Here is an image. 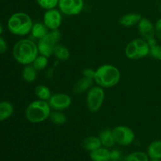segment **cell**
Masks as SVG:
<instances>
[{
	"label": "cell",
	"mask_w": 161,
	"mask_h": 161,
	"mask_svg": "<svg viewBox=\"0 0 161 161\" xmlns=\"http://www.w3.org/2000/svg\"><path fill=\"white\" fill-rule=\"evenodd\" d=\"M39 55L37 44L28 39H20L13 48V56L17 62L23 65L32 64Z\"/></svg>",
	"instance_id": "1"
},
{
	"label": "cell",
	"mask_w": 161,
	"mask_h": 161,
	"mask_svg": "<svg viewBox=\"0 0 161 161\" xmlns=\"http://www.w3.org/2000/svg\"><path fill=\"white\" fill-rule=\"evenodd\" d=\"M120 77V72L116 66L103 64L95 70L94 80L101 87L110 88L119 83Z\"/></svg>",
	"instance_id": "2"
},
{
	"label": "cell",
	"mask_w": 161,
	"mask_h": 161,
	"mask_svg": "<svg viewBox=\"0 0 161 161\" xmlns=\"http://www.w3.org/2000/svg\"><path fill=\"white\" fill-rule=\"evenodd\" d=\"M33 22L28 14L17 12L12 14L7 21V28L12 34L25 36L31 33Z\"/></svg>",
	"instance_id": "3"
},
{
	"label": "cell",
	"mask_w": 161,
	"mask_h": 161,
	"mask_svg": "<svg viewBox=\"0 0 161 161\" xmlns=\"http://www.w3.org/2000/svg\"><path fill=\"white\" fill-rule=\"evenodd\" d=\"M51 108L47 101L36 100L31 102L25 110V117L32 124H39L50 118Z\"/></svg>",
	"instance_id": "4"
},
{
	"label": "cell",
	"mask_w": 161,
	"mask_h": 161,
	"mask_svg": "<svg viewBox=\"0 0 161 161\" xmlns=\"http://www.w3.org/2000/svg\"><path fill=\"white\" fill-rule=\"evenodd\" d=\"M61 39V33L58 29L51 30L47 33V36L42 39H39L37 47L39 53L40 55L50 58L53 55L54 48L58 42Z\"/></svg>",
	"instance_id": "5"
},
{
	"label": "cell",
	"mask_w": 161,
	"mask_h": 161,
	"mask_svg": "<svg viewBox=\"0 0 161 161\" xmlns=\"http://www.w3.org/2000/svg\"><path fill=\"white\" fill-rule=\"evenodd\" d=\"M150 47L144 39H135L130 41L125 48V55L130 60H139L149 55Z\"/></svg>",
	"instance_id": "6"
},
{
	"label": "cell",
	"mask_w": 161,
	"mask_h": 161,
	"mask_svg": "<svg viewBox=\"0 0 161 161\" xmlns=\"http://www.w3.org/2000/svg\"><path fill=\"white\" fill-rule=\"evenodd\" d=\"M105 99V91L99 86H92L86 94V106L91 113H96L102 106Z\"/></svg>",
	"instance_id": "7"
},
{
	"label": "cell",
	"mask_w": 161,
	"mask_h": 161,
	"mask_svg": "<svg viewBox=\"0 0 161 161\" xmlns=\"http://www.w3.org/2000/svg\"><path fill=\"white\" fill-rule=\"evenodd\" d=\"M116 143L123 146L131 144L135 138V132L127 126L119 125L112 130Z\"/></svg>",
	"instance_id": "8"
},
{
	"label": "cell",
	"mask_w": 161,
	"mask_h": 161,
	"mask_svg": "<svg viewBox=\"0 0 161 161\" xmlns=\"http://www.w3.org/2000/svg\"><path fill=\"white\" fill-rule=\"evenodd\" d=\"M84 6L83 0H59L58 6L62 14L68 16L78 15Z\"/></svg>",
	"instance_id": "9"
},
{
	"label": "cell",
	"mask_w": 161,
	"mask_h": 161,
	"mask_svg": "<svg viewBox=\"0 0 161 161\" xmlns=\"http://www.w3.org/2000/svg\"><path fill=\"white\" fill-rule=\"evenodd\" d=\"M50 108L55 111H62L69 108L72 105V98L69 94L64 93L55 94L48 100Z\"/></svg>",
	"instance_id": "10"
},
{
	"label": "cell",
	"mask_w": 161,
	"mask_h": 161,
	"mask_svg": "<svg viewBox=\"0 0 161 161\" xmlns=\"http://www.w3.org/2000/svg\"><path fill=\"white\" fill-rule=\"evenodd\" d=\"M61 23H62V16L61 11L56 9H48L46 11L43 15V24L48 29H58Z\"/></svg>",
	"instance_id": "11"
},
{
	"label": "cell",
	"mask_w": 161,
	"mask_h": 161,
	"mask_svg": "<svg viewBox=\"0 0 161 161\" xmlns=\"http://www.w3.org/2000/svg\"><path fill=\"white\" fill-rule=\"evenodd\" d=\"M138 28L140 35L146 40L151 39V38L156 37L155 25L149 19L142 17V19L138 24Z\"/></svg>",
	"instance_id": "12"
},
{
	"label": "cell",
	"mask_w": 161,
	"mask_h": 161,
	"mask_svg": "<svg viewBox=\"0 0 161 161\" xmlns=\"http://www.w3.org/2000/svg\"><path fill=\"white\" fill-rule=\"evenodd\" d=\"M94 80V79L86 78L83 76V78L80 79L74 85L72 91L75 94H81L86 91H88L93 86Z\"/></svg>",
	"instance_id": "13"
},
{
	"label": "cell",
	"mask_w": 161,
	"mask_h": 161,
	"mask_svg": "<svg viewBox=\"0 0 161 161\" xmlns=\"http://www.w3.org/2000/svg\"><path fill=\"white\" fill-rule=\"evenodd\" d=\"M90 158L92 161H109L111 160L110 150L108 148L100 147L90 152Z\"/></svg>",
	"instance_id": "14"
},
{
	"label": "cell",
	"mask_w": 161,
	"mask_h": 161,
	"mask_svg": "<svg viewBox=\"0 0 161 161\" xmlns=\"http://www.w3.org/2000/svg\"><path fill=\"white\" fill-rule=\"evenodd\" d=\"M142 19V16L138 14H127L122 16L119 20V23L122 26L129 28V27L134 26V25L138 24L140 20Z\"/></svg>",
	"instance_id": "15"
},
{
	"label": "cell",
	"mask_w": 161,
	"mask_h": 161,
	"mask_svg": "<svg viewBox=\"0 0 161 161\" xmlns=\"http://www.w3.org/2000/svg\"><path fill=\"white\" fill-rule=\"evenodd\" d=\"M147 154L151 160H161V140H156L149 145Z\"/></svg>",
	"instance_id": "16"
},
{
	"label": "cell",
	"mask_w": 161,
	"mask_h": 161,
	"mask_svg": "<svg viewBox=\"0 0 161 161\" xmlns=\"http://www.w3.org/2000/svg\"><path fill=\"white\" fill-rule=\"evenodd\" d=\"M99 138L102 142V145L105 148H111L116 144L114 137H113V131L110 129H105L102 130L99 134Z\"/></svg>",
	"instance_id": "17"
},
{
	"label": "cell",
	"mask_w": 161,
	"mask_h": 161,
	"mask_svg": "<svg viewBox=\"0 0 161 161\" xmlns=\"http://www.w3.org/2000/svg\"><path fill=\"white\" fill-rule=\"evenodd\" d=\"M102 145L99 137L90 136L85 138L83 141V149L86 151H89V152L95 150V149L102 147Z\"/></svg>",
	"instance_id": "18"
},
{
	"label": "cell",
	"mask_w": 161,
	"mask_h": 161,
	"mask_svg": "<svg viewBox=\"0 0 161 161\" xmlns=\"http://www.w3.org/2000/svg\"><path fill=\"white\" fill-rule=\"evenodd\" d=\"M47 33H48V28L43 23L38 22V23L33 24L31 31V34L33 37L40 39L47 36Z\"/></svg>",
	"instance_id": "19"
},
{
	"label": "cell",
	"mask_w": 161,
	"mask_h": 161,
	"mask_svg": "<svg viewBox=\"0 0 161 161\" xmlns=\"http://www.w3.org/2000/svg\"><path fill=\"white\" fill-rule=\"evenodd\" d=\"M14 113V106L9 102H0V122L9 119Z\"/></svg>",
	"instance_id": "20"
},
{
	"label": "cell",
	"mask_w": 161,
	"mask_h": 161,
	"mask_svg": "<svg viewBox=\"0 0 161 161\" xmlns=\"http://www.w3.org/2000/svg\"><path fill=\"white\" fill-rule=\"evenodd\" d=\"M22 77L27 83H32L36 80L37 77V70L35 69L32 64L25 65L22 72Z\"/></svg>",
	"instance_id": "21"
},
{
	"label": "cell",
	"mask_w": 161,
	"mask_h": 161,
	"mask_svg": "<svg viewBox=\"0 0 161 161\" xmlns=\"http://www.w3.org/2000/svg\"><path fill=\"white\" fill-rule=\"evenodd\" d=\"M35 94L38 98L43 101H48L52 96L50 88L45 85H38L35 88Z\"/></svg>",
	"instance_id": "22"
},
{
	"label": "cell",
	"mask_w": 161,
	"mask_h": 161,
	"mask_svg": "<svg viewBox=\"0 0 161 161\" xmlns=\"http://www.w3.org/2000/svg\"><path fill=\"white\" fill-rule=\"evenodd\" d=\"M53 55L60 61H66L67 60H69V57H70V53L66 47L57 44L54 48V51H53Z\"/></svg>",
	"instance_id": "23"
},
{
	"label": "cell",
	"mask_w": 161,
	"mask_h": 161,
	"mask_svg": "<svg viewBox=\"0 0 161 161\" xmlns=\"http://www.w3.org/2000/svg\"><path fill=\"white\" fill-rule=\"evenodd\" d=\"M124 161H149V157L146 153L137 151L126 156Z\"/></svg>",
	"instance_id": "24"
},
{
	"label": "cell",
	"mask_w": 161,
	"mask_h": 161,
	"mask_svg": "<svg viewBox=\"0 0 161 161\" xmlns=\"http://www.w3.org/2000/svg\"><path fill=\"white\" fill-rule=\"evenodd\" d=\"M50 119L53 124L58 126L64 125L67 121V118L64 113H60L59 111H55V110L54 112H51L50 113Z\"/></svg>",
	"instance_id": "25"
},
{
	"label": "cell",
	"mask_w": 161,
	"mask_h": 161,
	"mask_svg": "<svg viewBox=\"0 0 161 161\" xmlns=\"http://www.w3.org/2000/svg\"><path fill=\"white\" fill-rule=\"evenodd\" d=\"M32 65L37 71H42L48 65V58L43 55H38L37 58L33 61Z\"/></svg>",
	"instance_id": "26"
},
{
	"label": "cell",
	"mask_w": 161,
	"mask_h": 161,
	"mask_svg": "<svg viewBox=\"0 0 161 161\" xmlns=\"http://www.w3.org/2000/svg\"><path fill=\"white\" fill-rule=\"evenodd\" d=\"M36 2L41 8L48 10L55 9V7L58 5L59 0H36Z\"/></svg>",
	"instance_id": "27"
},
{
	"label": "cell",
	"mask_w": 161,
	"mask_h": 161,
	"mask_svg": "<svg viewBox=\"0 0 161 161\" xmlns=\"http://www.w3.org/2000/svg\"><path fill=\"white\" fill-rule=\"evenodd\" d=\"M149 55L155 59L161 61V46L157 44L153 47H151Z\"/></svg>",
	"instance_id": "28"
},
{
	"label": "cell",
	"mask_w": 161,
	"mask_h": 161,
	"mask_svg": "<svg viewBox=\"0 0 161 161\" xmlns=\"http://www.w3.org/2000/svg\"><path fill=\"white\" fill-rule=\"evenodd\" d=\"M155 30H156V36L161 40V17L157 20L155 24Z\"/></svg>",
	"instance_id": "29"
},
{
	"label": "cell",
	"mask_w": 161,
	"mask_h": 161,
	"mask_svg": "<svg viewBox=\"0 0 161 161\" xmlns=\"http://www.w3.org/2000/svg\"><path fill=\"white\" fill-rule=\"evenodd\" d=\"M94 74H95V70H93L91 69H85L83 71V76L86 77V78L94 79Z\"/></svg>",
	"instance_id": "30"
},
{
	"label": "cell",
	"mask_w": 161,
	"mask_h": 161,
	"mask_svg": "<svg viewBox=\"0 0 161 161\" xmlns=\"http://www.w3.org/2000/svg\"><path fill=\"white\" fill-rule=\"evenodd\" d=\"M110 157L112 160H119L121 157V153L117 149H113L110 151Z\"/></svg>",
	"instance_id": "31"
},
{
	"label": "cell",
	"mask_w": 161,
	"mask_h": 161,
	"mask_svg": "<svg viewBox=\"0 0 161 161\" xmlns=\"http://www.w3.org/2000/svg\"><path fill=\"white\" fill-rule=\"evenodd\" d=\"M7 50L6 41L0 36V53H4Z\"/></svg>",
	"instance_id": "32"
},
{
	"label": "cell",
	"mask_w": 161,
	"mask_h": 161,
	"mask_svg": "<svg viewBox=\"0 0 161 161\" xmlns=\"http://www.w3.org/2000/svg\"><path fill=\"white\" fill-rule=\"evenodd\" d=\"M147 42H148V44H149V47H153V46H155V45H157V39H156V37H154V38H151V39H147Z\"/></svg>",
	"instance_id": "33"
},
{
	"label": "cell",
	"mask_w": 161,
	"mask_h": 161,
	"mask_svg": "<svg viewBox=\"0 0 161 161\" xmlns=\"http://www.w3.org/2000/svg\"><path fill=\"white\" fill-rule=\"evenodd\" d=\"M3 32V26H2L1 24H0V36H1V34Z\"/></svg>",
	"instance_id": "34"
},
{
	"label": "cell",
	"mask_w": 161,
	"mask_h": 161,
	"mask_svg": "<svg viewBox=\"0 0 161 161\" xmlns=\"http://www.w3.org/2000/svg\"><path fill=\"white\" fill-rule=\"evenodd\" d=\"M149 161H161V160H151Z\"/></svg>",
	"instance_id": "35"
},
{
	"label": "cell",
	"mask_w": 161,
	"mask_h": 161,
	"mask_svg": "<svg viewBox=\"0 0 161 161\" xmlns=\"http://www.w3.org/2000/svg\"><path fill=\"white\" fill-rule=\"evenodd\" d=\"M109 161H119V160H109Z\"/></svg>",
	"instance_id": "36"
},
{
	"label": "cell",
	"mask_w": 161,
	"mask_h": 161,
	"mask_svg": "<svg viewBox=\"0 0 161 161\" xmlns=\"http://www.w3.org/2000/svg\"><path fill=\"white\" fill-rule=\"evenodd\" d=\"M160 12H161V8H160Z\"/></svg>",
	"instance_id": "37"
}]
</instances>
